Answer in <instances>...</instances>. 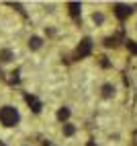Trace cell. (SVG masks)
<instances>
[{
	"label": "cell",
	"mask_w": 137,
	"mask_h": 146,
	"mask_svg": "<svg viewBox=\"0 0 137 146\" xmlns=\"http://www.w3.org/2000/svg\"><path fill=\"white\" fill-rule=\"evenodd\" d=\"M25 101H27V103H29V107L33 109V113H41L43 105H41V101H39L35 95H25Z\"/></svg>",
	"instance_id": "cell-4"
},
{
	"label": "cell",
	"mask_w": 137,
	"mask_h": 146,
	"mask_svg": "<svg viewBox=\"0 0 137 146\" xmlns=\"http://www.w3.org/2000/svg\"><path fill=\"white\" fill-rule=\"evenodd\" d=\"M4 78H6L8 82H10V84H16L18 80H21V78H18V72H10V74H6Z\"/></svg>",
	"instance_id": "cell-10"
},
{
	"label": "cell",
	"mask_w": 137,
	"mask_h": 146,
	"mask_svg": "<svg viewBox=\"0 0 137 146\" xmlns=\"http://www.w3.org/2000/svg\"><path fill=\"white\" fill-rule=\"evenodd\" d=\"M100 93H102V97H106V99H111V97H115V86H113L111 82H106V84H102Z\"/></svg>",
	"instance_id": "cell-7"
},
{
	"label": "cell",
	"mask_w": 137,
	"mask_h": 146,
	"mask_svg": "<svg viewBox=\"0 0 137 146\" xmlns=\"http://www.w3.org/2000/svg\"><path fill=\"white\" fill-rule=\"evenodd\" d=\"M86 146H96V144H94V142L90 140V142H86Z\"/></svg>",
	"instance_id": "cell-18"
},
{
	"label": "cell",
	"mask_w": 137,
	"mask_h": 146,
	"mask_svg": "<svg viewBox=\"0 0 137 146\" xmlns=\"http://www.w3.org/2000/svg\"><path fill=\"white\" fill-rule=\"evenodd\" d=\"M62 132H64V136H74V134H76V128H74L72 123H66Z\"/></svg>",
	"instance_id": "cell-11"
},
{
	"label": "cell",
	"mask_w": 137,
	"mask_h": 146,
	"mask_svg": "<svg viewBox=\"0 0 137 146\" xmlns=\"http://www.w3.org/2000/svg\"><path fill=\"white\" fill-rule=\"evenodd\" d=\"M68 117H70V109H68V107H62V109L57 111V119H60V121H66Z\"/></svg>",
	"instance_id": "cell-8"
},
{
	"label": "cell",
	"mask_w": 137,
	"mask_h": 146,
	"mask_svg": "<svg viewBox=\"0 0 137 146\" xmlns=\"http://www.w3.org/2000/svg\"><path fill=\"white\" fill-rule=\"evenodd\" d=\"M90 52H92V39L90 37H84L80 41V45H78V50H76V58H86Z\"/></svg>",
	"instance_id": "cell-2"
},
{
	"label": "cell",
	"mask_w": 137,
	"mask_h": 146,
	"mask_svg": "<svg viewBox=\"0 0 137 146\" xmlns=\"http://www.w3.org/2000/svg\"><path fill=\"white\" fill-rule=\"evenodd\" d=\"M92 21H94V23H96V25H100V23H102V21H104V17H102V15H100V13H94V15H92Z\"/></svg>",
	"instance_id": "cell-13"
},
{
	"label": "cell",
	"mask_w": 137,
	"mask_h": 146,
	"mask_svg": "<svg viewBox=\"0 0 137 146\" xmlns=\"http://www.w3.org/2000/svg\"><path fill=\"white\" fill-rule=\"evenodd\" d=\"M104 45H106V47L117 45V37H106V39H104Z\"/></svg>",
	"instance_id": "cell-14"
},
{
	"label": "cell",
	"mask_w": 137,
	"mask_h": 146,
	"mask_svg": "<svg viewBox=\"0 0 137 146\" xmlns=\"http://www.w3.org/2000/svg\"><path fill=\"white\" fill-rule=\"evenodd\" d=\"M18 119H21V115H18L16 107L4 105L2 109H0V123H2L4 128H12V125H16Z\"/></svg>",
	"instance_id": "cell-1"
},
{
	"label": "cell",
	"mask_w": 137,
	"mask_h": 146,
	"mask_svg": "<svg viewBox=\"0 0 137 146\" xmlns=\"http://www.w3.org/2000/svg\"><path fill=\"white\" fill-rule=\"evenodd\" d=\"M127 47H129V52L137 56V41H127Z\"/></svg>",
	"instance_id": "cell-12"
},
{
	"label": "cell",
	"mask_w": 137,
	"mask_h": 146,
	"mask_svg": "<svg viewBox=\"0 0 137 146\" xmlns=\"http://www.w3.org/2000/svg\"><path fill=\"white\" fill-rule=\"evenodd\" d=\"M133 146H137V132L133 134Z\"/></svg>",
	"instance_id": "cell-17"
},
{
	"label": "cell",
	"mask_w": 137,
	"mask_h": 146,
	"mask_svg": "<svg viewBox=\"0 0 137 146\" xmlns=\"http://www.w3.org/2000/svg\"><path fill=\"white\" fill-rule=\"evenodd\" d=\"M0 146H4V144H2V142H0Z\"/></svg>",
	"instance_id": "cell-19"
},
{
	"label": "cell",
	"mask_w": 137,
	"mask_h": 146,
	"mask_svg": "<svg viewBox=\"0 0 137 146\" xmlns=\"http://www.w3.org/2000/svg\"><path fill=\"white\" fill-rule=\"evenodd\" d=\"M41 45H43V39L39 35H33L31 39H29V47H31L33 52H37V50H41Z\"/></svg>",
	"instance_id": "cell-6"
},
{
	"label": "cell",
	"mask_w": 137,
	"mask_h": 146,
	"mask_svg": "<svg viewBox=\"0 0 137 146\" xmlns=\"http://www.w3.org/2000/svg\"><path fill=\"white\" fill-rule=\"evenodd\" d=\"M68 11H70V15H72L74 19H78V17H80V13H82V4H80V2H68Z\"/></svg>",
	"instance_id": "cell-5"
},
{
	"label": "cell",
	"mask_w": 137,
	"mask_h": 146,
	"mask_svg": "<svg viewBox=\"0 0 137 146\" xmlns=\"http://www.w3.org/2000/svg\"><path fill=\"white\" fill-rule=\"evenodd\" d=\"M12 60V52L10 50H2L0 52V62H10Z\"/></svg>",
	"instance_id": "cell-9"
},
{
	"label": "cell",
	"mask_w": 137,
	"mask_h": 146,
	"mask_svg": "<svg viewBox=\"0 0 137 146\" xmlns=\"http://www.w3.org/2000/svg\"><path fill=\"white\" fill-rule=\"evenodd\" d=\"M100 64H102V68H109V66H111V64H109V58H104V56L100 58Z\"/></svg>",
	"instance_id": "cell-15"
},
{
	"label": "cell",
	"mask_w": 137,
	"mask_h": 146,
	"mask_svg": "<svg viewBox=\"0 0 137 146\" xmlns=\"http://www.w3.org/2000/svg\"><path fill=\"white\" fill-rule=\"evenodd\" d=\"M113 13L117 15L123 21V19H127L131 13H133V6H129V4H121V2H117V4H113Z\"/></svg>",
	"instance_id": "cell-3"
},
{
	"label": "cell",
	"mask_w": 137,
	"mask_h": 146,
	"mask_svg": "<svg viewBox=\"0 0 137 146\" xmlns=\"http://www.w3.org/2000/svg\"><path fill=\"white\" fill-rule=\"evenodd\" d=\"M43 146H57V144L51 142V140H43Z\"/></svg>",
	"instance_id": "cell-16"
}]
</instances>
